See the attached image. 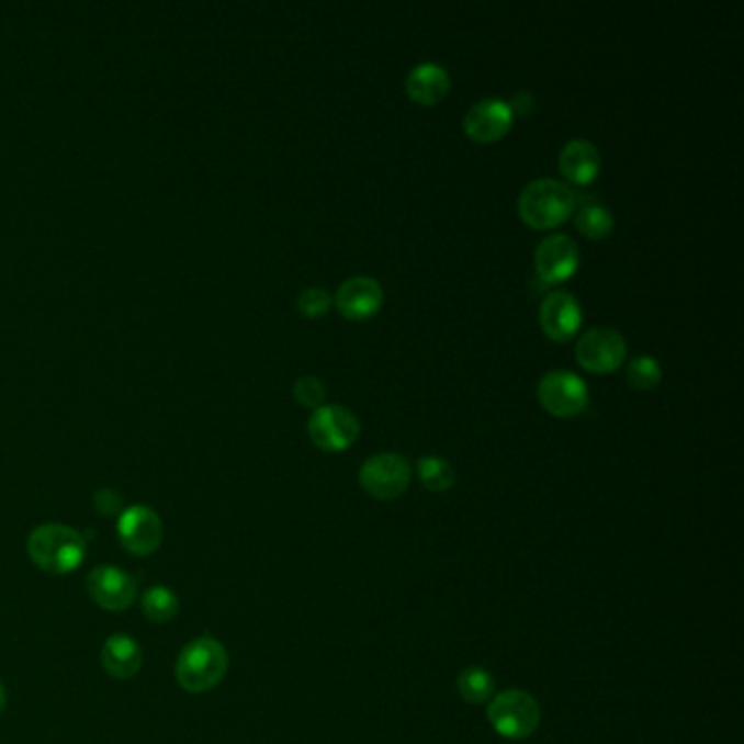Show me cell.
<instances>
[{
    "mask_svg": "<svg viewBox=\"0 0 744 744\" xmlns=\"http://www.w3.org/2000/svg\"><path fill=\"white\" fill-rule=\"evenodd\" d=\"M544 332L555 341H567L580 326V304L567 291H553L540 306Z\"/></svg>",
    "mask_w": 744,
    "mask_h": 744,
    "instance_id": "obj_13",
    "label": "cell"
},
{
    "mask_svg": "<svg viewBox=\"0 0 744 744\" xmlns=\"http://www.w3.org/2000/svg\"><path fill=\"white\" fill-rule=\"evenodd\" d=\"M417 474L430 492H448L456 481L454 467L441 456H421L417 461Z\"/></svg>",
    "mask_w": 744,
    "mask_h": 744,
    "instance_id": "obj_21",
    "label": "cell"
},
{
    "mask_svg": "<svg viewBox=\"0 0 744 744\" xmlns=\"http://www.w3.org/2000/svg\"><path fill=\"white\" fill-rule=\"evenodd\" d=\"M297 306L306 317H322L332 306V295L326 289L311 286V289H304L300 293Z\"/></svg>",
    "mask_w": 744,
    "mask_h": 744,
    "instance_id": "obj_23",
    "label": "cell"
},
{
    "mask_svg": "<svg viewBox=\"0 0 744 744\" xmlns=\"http://www.w3.org/2000/svg\"><path fill=\"white\" fill-rule=\"evenodd\" d=\"M533 105H536V101H533V97H531V92H527V90H520L516 97H514V101L509 103V108H511V112L516 114H529L531 110H533Z\"/></svg>",
    "mask_w": 744,
    "mask_h": 744,
    "instance_id": "obj_26",
    "label": "cell"
},
{
    "mask_svg": "<svg viewBox=\"0 0 744 744\" xmlns=\"http://www.w3.org/2000/svg\"><path fill=\"white\" fill-rule=\"evenodd\" d=\"M576 227L589 236V238H602L611 232L613 227V214L609 212L607 205H600V203H594V201H587L583 203L578 210H576Z\"/></svg>",
    "mask_w": 744,
    "mask_h": 744,
    "instance_id": "obj_20",
    "label": "cell"
},
{
    "mask_svg": "<svg viewBox=\"0 0 744 744\" xmlns=\"http://www.w3.org/2000/svg\"><path fill=\"white\" fill-rule=\"evenodd\" d=\"M561 173L574 184H589L600 171V154L589 140H570L559 154Z\"/></svg>",
    "mask_w": 744,
    "mask_h": 744,
    "instance_id": "obj_17",
    "label": "cell"
},
{
    "mask_svg": "<svg viewBox=\"0 0 744 744\" xmlns=\"http://www.w3.org/2000/svg\"><path fill=\"white\" fill-rule=\"evenodd\" d=\"M627 377L635 388H653L662 377V368L653 357H635L627 368Z\"/></svg>",
    "mask_w": 744,
    "mask_h": 744,
    "instance_id": "obj_22",
    "label": "cell"
},
{
    "mask_svg": "<svg viewBox=\"0 0 744 744\" xmlns=\"http://www.w3.org/2000/svg\"><path fill=\"white\" fill-rule=\"evenodd\" d=\"M31 561L48 574H70L86 559V540L66 525H42L26 542Z\"/></svg>",
    "mask_w": 744,
    "mask_h": 744,
    "instance_id": "obj_1",
    "label": "cell"
},
{
    "mask_svg": "<svg viewBox=\"0 0 744 744\" xmlns=\"http://www.w3.org/2000/svg\"><path fill=\"white\" fill-rule=\"evenodd\" d=\"M295 397L304 404V406H322V402L326 399V384L317 377V375H302L295 382Z\"/></svg>",
    "mask_w": 744,
    "mask_h": 744,
    "instance_id": "obj_24",
    "label": "cell"
},
{
    "mask_svg": "<svg viewBox=\"0 0 744 744\" xmlns=\"http://www.w3.org/2000/svg\"><path fill=\"white\" fill-rule=\"evenodd\" d=\"M578 267V247L567 234H551L536 249V269L544 282H563Z\"/></svg>",
    "mask_w": 744,
    "mask_h": 744,
    "instance_id": "obj_12",
    "label": "cell"
},
{
    "mask_svg": "<svg viewBox=\"0 0 744 744\" xmlns=\"http://www.w3.org/2000/svg\"><path fill=\"white\" fill-rule=\"evenodd\" d=\"M511 121H514V112L509 103L503 99L487 97V99L476 101L467 110L463 119V127L474 140L492 143L507 134V129L511 127Z\"/></svg>",
    "mask_w": 744,
    "mask_h": 744,
    "instance_id": "obj_11",
    "label": "cell"
},
{
    "mask_svg": "<svg viewBox=\"0 0 744 744\" xmlns=\"http://www.w3.org/2000/svg\"><path fill=\"white\" fill-rule=\"evenodd\" d=\"M359 481L373 498L393 500L406 492L410 483V465L402 454L380 452L363 463Z\"/></svg>",
    "mask_w": 744,
    "mask_h": 744,
    "instance_id": "obj_5",
    "label": "cell"
},
{
    "mask_svg": "<svg viewBox=\"0 0 744 744\" xmlns=\"http://www.w3.org/2000/svg\"><path fill=\"white\" fill-rule=\"evenodd\" d=\"M339 311L350 319H365L382 304V286L372 275L348 278L332 297Z\"/></svg>",
    "mask_w": 744,
    "mask_h": 744,
    "instance_id": "obj_14",
    "label": "cell"
},
{
    "mask_svg": "<svg viewBox=\"0 0 744 744\" xmlns=\"http://www.w3.org/2000/svg\"><path fill=\"white\" fill-rule=\"evenodd\" d=\"M311 439L326 452H339L352 446L361 432L359 417L339 404L319 406L308 421Z\"/></svg>",
    "mask_w": 744,
    "mask_h": 744,
    "instance_id": "obj_6",
    "label": "cell"
},
{
    "mask_svg": "<svg viewBox=\"0 0 744 744\" xmlns=\"http://www.w3.org/2000/svg\"><path fill=\"white\" fill-rule=\"evenodd\" d=\"M540 402L557 417H570L580 413L587 406V386L580 375L553 370L544 373L538 384Z\"/></svg>",
    "mask_w": 744,
    "mask_h": 744,
    "instance_id": "obj_10",
    "label": "cell"
},
{
    "mask_svg": "<svg viewBox=\"0 0 744 744\" xmlns=\"http://www.w3.org/2000/svg\"><path fill=\"white\" fill-rule=\"evenodd\" d=\"M456 690H459L463 701H467L472 706H481V703L492 699V695L496 690V681H494L489 670H485L481 666H472V668L461 670V675L456 679Z\"/></svg>",
    "mask_w": 744,
    "mask_h": 744,
    "instance_id": "obj_18",
    "label": "cell"
},
{
    "mask_svg": "<svg viewBox=\"0 0 744 744\" xmlns=\"http://www.w3.org/2000/svg\"><path fill=\"white\" fill-rule=\"evenodd\" d=\"M450 90V75L443 66L424 61L415 66L406 77V92L413 101L421 105H432L441 101Z\"/></svg>",
    "mask_w": 744,
    "mask_h": 744,
    "instance_id": "obj_16",
    "label": "cell"
},
{
    "mask_svg": "<svg viewBox=\"0 0 744 744\" xmlns=\"http://www.w3.org/2000/svg\"><path fill=\"white\" fill-rule=\"evenodd\" d=\"M574 205H576L574 190L553 178L531 182L529 187H525L518 199L520 216L531 227L538 229H549L563 223L572 214Z\"/></svg>",
    "mask_w": 744,
    "mask_h": 744,
    "instance_id": "obj_3",
    "label": "cell"
},
{
    "mask_svg": "<svg viewBox=\"0 0 744 744\" xmlns=\"http://www.w3.org/2000/svg\"><path fill=\"white\" fill-rule=\"evenodd\" d=\"M489 723L503 739L525 741L540 728V706L525 690H507L498 695L489 710Z\"/></svg>",
    "mask_w": 744,
    "mask_h": 744,
    "instance_id": "obj_4",
    "label": "cell"
},
{
    "mask_svg": "<svg viewBox=\"0 0 744 744\" xmlns=\"http://www.w3.org/2000/svg\"><path fill=\"white\" fill-rule=\"evenodd\" d=\"M4 703H7V695H4V686H2V681H0V712L4 710Z\"/></svg>",
    "mask_w": 744,
    "mask_h": 744,
    "instance_id": "obj_27",
    "label": "cell"
},
{
    "mask_svg": "<svg viewBox=\"0 0 744 744\" xmlns=\"http://www.w3.org/2000/svg\"><path fill=\"white\" fill-rule=\"evenodd\" d=\"M227 668L229 655L225 646L212 635H201L187 644L180 653L176 677L187 692L201 695L216 688L223 681Z\"/></svg>",
    "mask_w": 744,
    "mask_h": 744,
    "instance_id": "obj_2",
    "label": "cell"
},
{
    "mask_svg": "<svg viewBox=\"0 0 744 744\" xmlns=\"http://www.w3.org/2000/svg\"><path fill=\"white\" fill-rule=\"evenodd\" d=\"M103 670L114 679H132L143 666V649L127 633H114L108 638L101 651Z\"/></svg>",
    "mask_w": 744,
    "mask_h": 744,
    "instance_id": "obj_15",
    "label": "cell"
},
{
    "mask_svg": "<svg viewBox=\"0 0 744 744\" xmlns=\"http://www.w3.org/2000/svg\"><path fill=\"white\" fill-rule=\"evenodd\" d=\"M94 505H97V509H99V514L101 516H112L119 507H121V498H119V494L116 492H112V489H103V492H99L97 494V500H94Z\"/></svg>",
    "mask_w": 744,
    "mask_h": 744,
    "instance_id": "obj_25",
    "label": "cell"
},
{
    "mask_svg": "<svg viewBox=\"0 0 744 744\" xmlns=\"http://www.w3.org/2000/svg\"><path fill=\"white\" fill-rule=\"evenodd\" d=\"M165 538V527L160 516L145 507L134 505L125 509L119 518V540L136 557H149L154 555Z\"/></svg>",
    "mask_w": 744,
    "mask_h": 744,
    "instance_id": "obj_7",
    "label": "cell"
},
{
    "mask_svg": "<svg viewBox=\"0 0 744 744\" xmlns=\"http://www.w3.org/2000/svg\"><path fill=\"white\" fill-rule=\"evenodd\" d=\"M90 598L108 611H125L138 598L136 578L119 565H97L88 576Z\"/></svg>",
    "mask_w": 744,
    "mask_h": 744,
    "instance_id": "obj_8",
    "label": "cell"
},
{
    "mask_svg": "<svg viewBox=\"0 0 744 744\" xmlns=\"http://www.w3.org/2000/svg\"><path fill=\"white\" fill-rule=\"evenodd\" d=\"M576 361L589 372H613L627 354V341L613 328H589L574 348Z\"/></svg>",
    "mask_w": 744,
    "mask_h": 744,
    "instance_id": "obj_9",
    "label": "cell"
},
{
    "mask_svg": "<svg viewBox=\"0 0 744 744\" xmlns=\"http://www.w3.org/2000/svg\"><path fill=\"white\" fill-rule=\"evenodd\" d=\"M143 611L151 622H171L180 611V598L165 585L149 587L143 596Z\"/></svg>",
    "mask_w": 744,
    "mask_h": 744,
    "instance_id": "obj_19",
    "label": "cell"
}]
</instances>
